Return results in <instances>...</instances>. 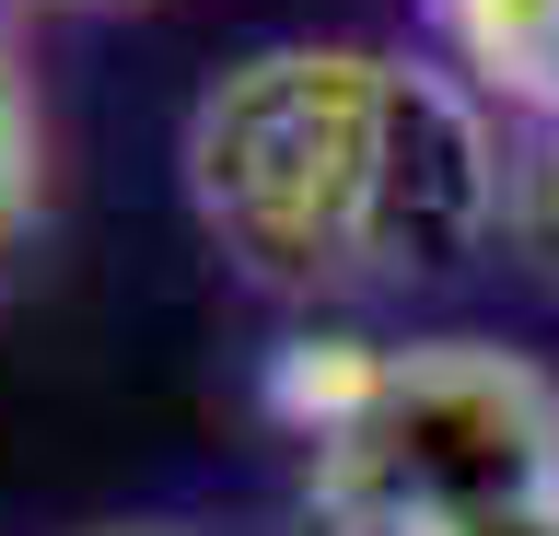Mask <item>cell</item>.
I'll list each match as a JSON object with an SVG mask.
<instances>
[{
  "label": "cell",
  "mask_w": 559,
  "mask_h": 536,
  "mask_svg": "<svg viewBox=\"0 0 559 536\" xmlns=\"http://www.w3.org/2000/svg\"><path fill=\"white\" fill-rule=\"evenodd\" d=\"M187 211L280 303H373L466 281L513 211V129L431 47H245L175 129Z\"/></svg>",
  "instance_id": "cell-1"
},
{
  "label": "cell",
  "mask_w": 559,
  "mask_h": 536,
  "mask_svg": "<svg viewBox=\"0 0 559 536\" xmlns=\"http://www.w3.org/2000/svg\"><path fill=\"white\" fill-rule=\"evenodd\" d=\"M559 490V373L501 338H384L373 385L304 443L314 536H466Z\"/></svg>",
  "instance_id": "cell-2"
},
{
  "label": "cell",
  "mask_w": 559,
  "mask_h": 536,
  "mask_svg": "<svg viewBox=\"0 0 559 536\" xmlns=\"http://www.w3.org/2000/svg\"><path fill=\"white\" fill-rule=\"evenodd\" d=\"M419 36L501 129H559V0H419Z\"/></svg>",
  "instance_id": "cell-3"
},
{
  "label": "cell",
  "mask_w": 559,
  "mask_h": 536,
  "mask_svg": "<svg viewBox=\"0 0 559 536\" xmlns=\"http://www.w3.org/2000/svg\"><path fill=\"white\" fill-rule=\"evenodd\" d=\"M513 269L559 303V129H513V211H501Z\"/></svg>",
  "instance_id": "cell-4"
},
{
  "label": "cell",
  "mask_w": 559,
  "mask_h": 536,
  "mask_svg": "<svg viewBox=\"0 0 559 536\" xmlns=\"http://www.w3.org/2000/svg\"><path fill=\"white\" fill-rule=\"evenodd\" d=\"M35 176H47V129H35V94L12 71V47H0V246L35 222Z\"/></svg>",
  "instance_id": "cell-5"
},
{
  "label": "cell",
  "mask_w": 559,
  "mask_h": 536,
  "mask_svg": "<svg viewBox=\"0 0 559 536\" xmlns=\"http://www.w3.org/2000/svg\"><path fill=\"white\" fill-rule=\"evenodd\" d=\"M466 536H559V490L548 501H513V513H489V525H466Z\"/></svg>",
  "instance_id": "cell-6"
},
{
  "label": "cell",
  "mask_w": 559,
  "mask_h": 536,
  "mask_svg": "<svg viewBox=\"0 0 559 536\" xmlns=\"http://www.w3.org/2000/svg\"><path fill=\"white\" fill-rule=\"evenodd\" d=\"M47 12H152V0H47Z\"/></svg>",
  "instance_id": "cell-7"
},
{
  "label": "cell",
  "mask_w": 559,
  "mask_h": 536,
  "mask_svg": "<svg viewBox=\"0 0 559 536\" xmlns=\"http://www.w3.org/2000/svg\"><path fill=\"white\" fill-rule=\"evenodd\" d=\"M105 536H164V525H105Z\"/></svg>",
  "instance_id": "cell-8"
}]
</instances>
